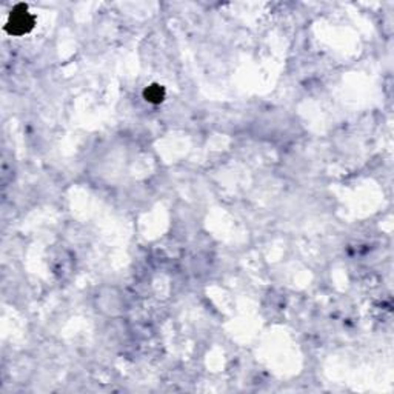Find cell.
<instances>
[{
    "instance_id": "2",
    "label": "cell",
    "mask_w": 394,
    "mask_h": 394,
    "mask_svg": "<svg viewBox=\"0 0 394 394\" xmlns=\"http://www.w3.org/2000/svg\"><path fill=\"white\" fill-rule=\"evenodd\" d=\"M146 100L149 102H162L164 100V90L161 87H149V90H146Z\"/></svg>"
},
{
    "instance_id": "1",
    "label": "cell",
    "mask_w": 394,
    "mask_h": 394,
    "mask_svg": "<svg viewBox=\"0 0 394 394\" xmlns=\"http://www.w3.org/2000/svg\"><path fill=\"white\" fill-rule=\"evenodd\" d=\"M16 14H13L11 16V20H10V23L8 25H11L10 28V31L11 33H14V34H23V33H27L28 30H31L33 28V19L25 13V10L23 11H20V13H17V11H14Z\"/></svg>"
}]
</instances>
